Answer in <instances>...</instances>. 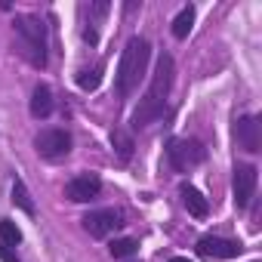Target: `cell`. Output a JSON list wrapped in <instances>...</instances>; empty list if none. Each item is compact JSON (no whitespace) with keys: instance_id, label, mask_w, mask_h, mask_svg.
Masks as SVG:
<instances>
[{"instance_id":"1","label":"cell","mask_w":262,"mask_h":262,"mask_svg":"<svg viewBox=\"0 0 262 262\" xmlns=\"http://www.w3.org/2000/svg\"><path fill=\"white\" fill-rule=\"evenodd\" d=\"M173 86H176V59L173 53H161L158 56V65L151 71V80L145 86V93L139 96V105L129 114V133H145L151 123H158L167 108H170V96H173Z\"/></svg>"},{"instance_id":"2","label":"cell","mask_w":262,"mask_h":262,"mask_svg":"<svg viewBox=\"0 0 262 262\" xmlns=\"http://www.w3.org/2000/svg\"><path fill=\"white\" fill-rule=\"evenodd\" d=\"M13 50L37 71L50 65V25L40 13H16L13 16Z\"/></svg>"},{"instance_id":"3","label":"cell","mask_w":262,"mask_h":262,"mask_svg":"<svg viewBox=\"0 0 262 262\" xmlns=\"http://www.w3.org/2000/svg\"><path fill=\"white\" fill-rule=\"evenodd\" d=\"M148 62H151V40L145 34H129L120 50L117 71H114V93L120 102H126L139 90V83L148 74Z\"/></svg>"},{"instance_id":"4","label":"cell","mask_w":262,"mask_h":262,"mask_svg":"<svg viewBox=\"0 0 262 262\" xmlns=\"http://www.w3.org/2000/svg\"><path fill=\"white\" fill-rule=\"evenodd\" d=\"M207 145L198 139V136H170L167 145H164V158H167V167L179 176L198 170L204 161H207Z\"/></svg>"},{"instance_id":"5","label":"cell","mask_w":262,"mask_h":262,"mask_svg":"<svg viewBox=\"0 0 262 262\" xmlns=\"http://www.w3.org/2000/svg\"><path fill=\"white\" fill-rule=\"evenodd\" d=\"M71 148H74V136H71L68 126H43L34 136V151L50 164L65 161L71 155Z\"/></svg>"},{"instance_id":"6","label":"cell","mask_w":262,"mask_h":262,"mask_svg":"<svg viewBox=\"0 0 262 262\" xmlns=\"http://www.w3.org/2000/svg\"><path fill=\"white\" fill-rule=\"evenodd\" d=\"M256 185H259V167L250 161H234L231 170V198H234V210L247 213L250 204L256 201Z\"/></svg>"},{"instance_id":"7","label":"cell","mask_w":262,"mask_h":262,"mask_svg":"<svg viewBox=\"0 0 262 262\" xmlns=\"http://www.w3.org/2000/svg\"><path fill=\"white\" fill-rule=\"evenodd\" d=\"M80 225L93 241H105V237H111L114 231H120L126 225V216H123L120 207H96V210L83 213Z\"/></svg>"},{"instance_id":"8","label":"cell","mask_w":262,"mask_h":262,"mask_svg":"<svg viewBox=\"0 0 262 262\" xmlns=\"http://www.w3.org/2000/svg\"><path fill=\"white\" fill-rule=\"evenodd\" d=\"M194 253L207 262H225V259H237L244 253V244L222 234H201L194 244Z\"/></svg>"},{"instance_id":"9","label":"cell","mask_w":262,"mask_h":262,"mask_svg":"<svg viewBox=\"0 0 262 262\" xmlns=\"http://www.w3.org/2000/svg\"><path fill=\"white\" fill-rule=\"evenodd\" d=\"M114 4H108V0H99V4H83L80 7V16H83V28H80V37L90 50H96L102 43V22L111 16Z\"/></svg>"},{"instance_id":"10","label":"cell","mask_w":262,"mask_h":262,"mask_svg":"<svg viewBox=\"0 0 262 262\" xmlns=\"http://www.w3.org/2000/svg\"><path fill=\"white\" fill-rule=\"evenodd\" d=\"M234 145L247 155H259L262 151V120L259 114H237L234 117Z\"/></svg>"},{"instance_id":"11","label":"cell","mask_w":262,"mask_h":262,"mask_svg":"<svg viewBox=\"0 0 262 262\" xmlns=\"http://www.w3.org/2000/svg\"><path fill=\"white\" fill-rule=\"evenodd\" d=\"M102 188H105V182H102L99 173H77V176H71V179L65 182L62 194H65L71 204H93V201L102 194Z\"/></svg>"},{"instance_id":"12","label":"cell","mask_w":262,"mask_h":262,"mask_svg":"<svg viewBox=\"0 0 262 262\" xmlns=\"http://www.w3.org/2000/svg\"><path fill=\"white\" fill-rule=\"evenodd\" d=\"M28 114L34 120H50L56 114V93L47 80H37L34 90H31V99H28Z\"/></svg>"},{"instance_id":"13","label":"cell","mask_w":262,"mask_h":262,"mask_svg":"<svg viewBox=\"0 0 262 262\" xmlns=\"http://www.w3.org/2000/svg\"><path fill=\"white\" fill-rule=\"evenodd\" d=\"M179 201H182V207L188 210V216L191 219H210V201L204 198V191L201 188H194L191 182H179Z\"/></svg>"},{"instance_id":"14","label":"cell","mask_w":262,"mask_h":262,"mask_svg":"<svg viewBox=\"0 0 262 262\" xmlns=\"http://www.w3.org/2000/svg\"><path fill=\"white\" fill-rule=\"evenodd\" d=\"M111 145H114V158H117L120 164H129V161H133V155H136V136L129 133L126 126H114V129H111Z\"/></svg>"},{"instance_id":"15","label":"cell","mask_w":262,"mask_h":262,"mask_svg":"<svg viewBox=\"0 0 262 262\" xmlns=\"http://www.w3.org/2000/svg\"><path fill=\"white\" fill-rule=\"evenodd\" d=\"M102 77H105V59H96L93 65H83V68H77V74H74V83H77L83 93H96V90L102 86Z\"/></svg>"},{"instance_id":"16","label":"cell","mask_w":262,"mask_h":262,"mask_svg":"<svg viewBox=\"0 0 262 262\" xmlns=\"http://www.w3.org/2000/svg\"><path fill=\"white\" fill-rule=\"evenodd\" d=\"M194 19H198V7H194V4H185V7L173 16V22H170V34H173L176 40H185V37L191 34V28H194Z\"/></svg>"},{"instance_id":"17","label":"cell","mask_w":262,"mask_h":262,"mask_svg":"<svg viewBox=\"0 0 262 262\" xmlns=\"http://www.w3.org/2000/svg\"><path fill=\"white\" fill-rule=\"evenodd\" d=\"M10 201H13L25 216H31V219L37 216V204H34V198H31V191H28V185H25V179H22L19 173L13 176V198H10Z\"/></svg>"},{"instance_id":"18","label":"cell","mask_w":262,"mask_h":262,"mask_svg":"<svg viewBox=\"0 0 262 262\" xmlns=\"http://www.w3.org/2000/svg\"><path fill=\"white\" fill-rule=\"evenodd\" d=\"M22 241H25V234H22V228L16 225V219H10V216H4L0 219V244L4 247H22Z\"/></svg>"},{"instance_id":"19","label":"cell","mask_w":262,"mask_h":262,"mask_svg":"<svg viewBox=\"0 0 262 262\" xmlns=\"http://www.w3.org/2000/svg\"><path fill=\"white\" fill-rule=\"evenodd\" d=\"M108 253H111V259H133L139 253V241L136 237H114L108 244Z\"/></svg>"},{"instance_id":"20","label":"cell","mask_w":262,"mask_h":262,"mask_svg":"<svg viewBox=\"0 0 262 262\" xmlns=\"http://www.w3.org/2000/svg\"><path fill=\"white\" fill-rule=\"evenodd\" d=\"M0 262H22V256H19L16 247H4V244H0Z\"/></svg>"},{"instance_id":"21","label":"cell","mask_w":262,"mask_h":262,"mask_svg":"<svg viewBox=\"0 0 262 262\" xmlns=\"http://www.w3.org/2000/svg\"><path fill=\"white\" fill-rule=\"evenodd\" d=\"M167 262H191V259H188V256H170Z\"/></svg>"},{"instance_id":"22","label":"cell","mask_w":262,"mask_h":262,"mask_svg":"<svg viewBox=\"0 0 262 262\" xmlns=\"http://www.w3.org/2000/svg\"><path fill=\"white\" fill-rule=\"evenodd\" d=\"M126 262H139V259H126Z\"/></svg>"},{"instance_id":"23","label":"cell","mask_w":262,"mask_h":262,"mask_svg":"<svg viewBox=\"0 0 262 262\" xmlns=\"http://www.w3.org/2000/svg\"><path fill=\"white\" fill-rule=\"evenodd\" d=\"M253 262H259V259H253Z\"/></svg>"}]
</instances>
